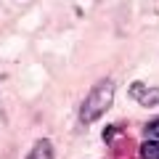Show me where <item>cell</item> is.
<instances>
[{
	"label": "cell",
	"instance_id": "cell-1",
	"mask_svg": "<svg viewBox=\"0 0 159 159\" xmlns=\"http://www.w3.org/2000/svg\"><path fill=\"white\" fill-rule=\"evenodd\" d=\"M111 101H114V82L111 80L96 82L93 90L85 96L82 106H80V122H82V125H90V122L101 119L103 114L111 109Z\"/></svg>",
	"mask_w": 159,
	"mask_h": 159
},
{
	"label": "cell",
	"instance_id": "cell-2",
	"mask_svg": "<svg viewBox=\"0 0 159 159\" xmlns=\"http://www.w3.org/2000/svg\"><path fill=\"white\" fill-rule=\"evenodd\" d=\"M130 98L138 101L141 106H159V88H148L146 82H133L130 85Z\"/></svg>",
	"mask_w": 159,
	"mask_h": 159
},
{
	"label": "cell",
	"instance_id": "cell-3",
	"mask_svg": "<svg viewBox=\"0 0 159 159\" xmlns=\"http://www.w3.org/2000/svg\"><path fill=\"white\" fill-rule=\"evenodd\" d=\"M27 159H53V143L48 141V138H40V141H34L32 151L27 154Z\"/></svg>",
	"mask_w": 159,
	"mask_h": 159
},
{
	"label": "cell",
	"instance_id": "cell-4",
	"mask_svg": "<svg viewBox=\"0 0 159 159\" xmlns=\"http://www.w3.org/2000/svg\"><path fill=\"white\" fill-rule=\"evenodd\" d=\"M141 159H159V138H146V143H141Z\"/></svg>",
	"mask_w": 159,
	"mask_h": 159
},
{
	"label": "cell",
	"instance_id": "cell-5",
	"mask_svg": "<svg viewBox=\"0 0 159 159\" xmlns=\"http://www.w3.org/2000/svg\"><path fill=\"white\" fill-rule=\"evenodd\" d=\"M143 135H146V138H159V117L151 119V122H146V127H143Z\"/></svg>",
	"mask_w": 159,
	"mask_h": 159
}]
</instances>
